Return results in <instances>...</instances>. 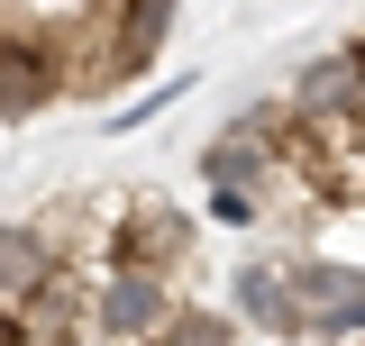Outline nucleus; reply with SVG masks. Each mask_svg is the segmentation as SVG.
Masks as SVG:
<instances>
[{
	"instance_id": "nucleus-4",
	"label": "nucleus",
	"mask_w": 365,
	"mask_h": 346,
	"mask_svg": "<svg viewBox=\"0 0 365 346\" xmlns=\"http://www.w3.org/2000/svg\"><path fill=\"white\" fill-rule=\"evenodd\" d=\"M55 264H64V256L46 246V228H0V301H28Z\"/></svg>"
},
{
	"instance_id": "nucleus-3",
	"label": "nucleus",
	"mask_w": 365,
	"mask_h": 346,
	"mask_svg": "<svg viewBox=\"0 0 365 346\" xmlns=\"http://www.w3.org/2000/svg\"><path fill=\"white\" fill-rule=\"evenodd\" d=\"M91 319H101V337H146V328L165 319V283L119 264V273H110V292L91 301Z\"/></svg>"
},
{
	"instance_id": "nucleus-5",
	"label": "nucleus",
	"mask_w": 365,
	"mask_h": 346,
	"mask_svg": "<svg viewBox=\"0 0 365 346\" xmlns=\"http://www.w3.org/2000/svg\"><path fill=\"white\" fill-rule=\"evenodd\" d=\"M237 301H247V319H265L274 337H302V328H311L302 301L283 292V273H274V264H247V273H237Z\"/></svg>"
},
{
	"instance_id": "nucleus-6",
	"label": "nucleus",
	"mask_w": 365,
	"mask_h": 346,
	"mask_svg": "<svg viewBox=\"0 0 365 346\" xmlns=\"http://www.w3.org/2000/svg\"><path fill=\"white\" fill-rule=\"evenodd\" d=\"M155 346H228L220 319H155Z\"/></svg>"
},
{
	"instance_id": "nucleus-2",
	"label": "nucleus",
	"mask_w": 365,
	"mask_h": 346,
	"mask_svg": "<svg viewBox=\"0 0 365 346\" xmlns=\"http://www.w3.org/2000/svg\"><path fill=\"white\" fill-rule=\"evenodd\" d=\"M182 246H192V219L182 210H137L119 237H110V264H128V273H174Z\"/></svg>"
},
{
	"instance_id": "nucleus-1",
	"label": "nucleus",
	"mask_w": 365,
	"mask_h": 346,
	"mask_svg": "<svg viewBox=\"0 0 365 346\" xmlns=\"http://www.w3.org/2000/svg\"><path fill=\"white\" fill-rule=\"evenodd\" d=\"M64 91V64H55V46L28 37V28H0V119H28Z\"/></svg>"
}]
</instances>
